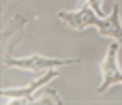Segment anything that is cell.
<instances>
[{
    "mask_svg": "<svg viewBox=\"0 0 122 105\" xmlns=\"http://www.w3.org/2000/svg\"><path fill=\"white\" fill-rule=\"evenodd\" d=\"M58 75H60V71H58V69H51V71L39 75V77H36L34 82H30L28 86H19V88H2L0 97H2L4 103H21V105H28V103H30V99L34 97L36 90H41L43 86H47V84H49L51 79H56Z\"/></svg>",
    "mask_w": 122,
    "mask_h": 105,
    "instance_id": "4",
    "label": "cell"
},
{
    "mask_svg": "<svg viewBox=\"0 0 122 105\" xmlns=\"http://www.w3.org/2000/svg\"><path fill=\"white\" fill-rule=\"evenodd\" d=\"M79 58H47L41 54H32V56H24V58H2V67L4 69H21L28 71L32 75H43L51 69H60V67H69V64H79Z\"/></svg>",
    "mask_w": 122,
    "mask_h": 105,
    "instance_id": "2",
    "label": "cell"
},
{
    "mask_svg": "<svg viewBox=\"0 0 122 105\" xmlns=\"http://www.w3.org/2000/svg\"><path fill=\"white\" fill-rule=\"evenodd\" d=\"M120 45L118 41H112L103 60H101V84H99V92H107L112 86L120 84L122 86V69L120 62H118V52H120Z\"/></svg>",
    "mask_w": 122,
    "mask_h": 105,
    "instance_id": "3",
    "label": "cell"
},
{
    "mask_svg": "<svg viewBox=\"0 0 122 105\" xmlns=\"http://www.w3.org/2000/svg\"><path fill=\"white\" fill-rule=\"evenodd\" d=\"M86 2H88L97 13H103V0H86Z\"/></svg>",
    "mask_w": 122,
    "mask_h": 105,
    "instance_id": "6",
    "label": "cell"
},
{
    "mask_svg": "<svg viewBox=\"0 0 122 105\" xmlns=\"http://www.w3.org/2000/svg\"><path fill=\"white\" fill-rule=\"evenodd\" d=\"M26 24H28L26 15H13L11 19H4V26H2V58H9L11 47H15L21 41Z\"/></svg>",
    "mask_w": 122,
    "mask_h": 105,
    "instance_id": "5",
    "label": "cell"
},
{
    "mask_svg": "<svg viewBox=\"0 0 122 105\" xmlns=\"http://www.w3.org/2000/svg\"><path fill=\"white\" fill-rule=\"evenodd\" d=\"M56 17L73 28V30H86V28H97L101 37H107L112 41L122 43V19H120V4H114L109 15H101L97 13L86 0L81 2L79 9L75 11H58Z\"/></svg>",
    "mask_w": 122,
    "mask_h": 105,
    "instance_id": "1",
    "label": "cell"
}]
</instances>
